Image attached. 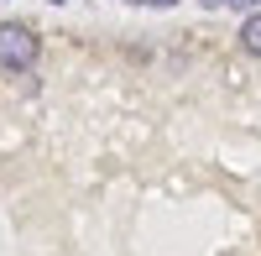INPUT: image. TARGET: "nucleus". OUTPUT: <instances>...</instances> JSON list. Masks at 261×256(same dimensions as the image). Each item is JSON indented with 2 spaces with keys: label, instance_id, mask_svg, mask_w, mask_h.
<instances>
[{
  "label": "nucleus",
  "instance_id": "nucleus-1",
  "mask_svg": "<svg viewBox=\"0 0 261 256\" xmlns=\"http://www.w3.org/2000/svg\"><path fill=\"white\" fill-rule=\"evenodd\" d=\"M37 63V37L27 27H0V68L6 73H27Z\"/></svg>",
  "mask_w": 261,
  "mask_h": 256
},
{
  "label": "nucleus",
  "instance_id": "nucleus-2",
  "mask_svg": "<svg viewBox=\"0 0 261 256\" xmlns=\"http://www.w3.org/2000/svg\"><path fill=\"white\" fill-rule=\"evenodd\" d=\"M241 47H246L251 58H261V11L246 16V27H241Z\"/></svg>",
  "mask_w": 261,
  "mask_h": 256
},
{
  "label": "nucleus",
  "instance_id": "nucleus-3",
  "mask_svg": "<svg viewBox=\"0 0 261 256\" xmlns=\"http://www.w3.org/2000/svg\"><path fill=\"white\" fill-rule=\"evenodd\" d=\"M225 6H235V11H261V0H225Z\"/></svg>",
  "mask_w": 261,
  "mask_h": 256
},
{
  "label": "nucleus",
  "instance_id": "nucleus-4",
  "mask_svg": "<svg viewBox=\"0 0 261 256\" xmlns=\"http://www.w3.org/2000/svg\"><path fill=\"white\" fill-rule=\"evenodd\" d=\"M146 6H172V0H146Z\"/></svg>",
  "mask_w": 261,
  "mask_h": 256
},
{
  "label": "nucleus",
  "instance_id": "nucleus-5",
  "mask_svg": "<svg viewBox=\"0 0 261 256\" xmlns=\"http://www.w3.org/2000/svg\"><path fill=\"white\" fill-rule=\"evenodd\" d=\"M204 6H209V11H214V6H225V0H204Z\"/></svg>",
  "mask_w": 261,
  "mask_h": 256
},
{
  "label": "nucleus",
  "instance_id": "nucleus-6",
  "mask_svg": "<svg viewBox=\"0 0 261 256\" xmlns=\"http://www.w3.org/2000/svg\"><path fill=\"white\" fill-rule=\"evenodd\" d=\"M53 6H63V0H53Z\"/></svg>",
  "mask_w": 261,
  "mask_h": 256
}]
</instances>
